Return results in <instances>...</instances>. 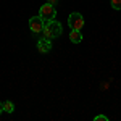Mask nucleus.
Listing matches in <instances>:
<instances>
[{
  "label": "nucleus",
  "instance_id": "1",
  "mask_svg": "<svg viewBox=\"0 0 121 121\" xmlns=\"http://www.w3.org/2000/svg\"><path fill=\"white\" fill-rule=\"evenodd\" d=\"M61 24L55 21V19H50V21H45V24H44V31H42V34H44V37L48 39V40H52V39L58 37L60 34H61Z\"/></svg>",
  "mask_w": 121,
  "mask_h": 121
},
{
  "label": "nucleus",
  "instance_id": "2",
  "mask_svg": "<svg viewBox=\"0 0 121 121\" xmlns=\"http://www.w3.org/2000/svg\"><path fill=\"white\" fill-rule=\"evenodd\" d=\"M39 16L44 19V21H50V19H53L56 16L55 7H53L52 3H45V5H42L40 10H39Z\"/></svg>",
  "mask_w": 121,
  "mask_h": 121
},
{
  "label": "nucleus",
  "instance_id": "3",
  "mask_svg": "<svg viewBox=\"0 0 121 121\" xmlns=\"http://www.w3.org/2000/svg\"><path fill=\"white\" fill-rule=\"evenodd\" d=\"M68 24H69V28L71 31H81L84 26V18L81 13H71L69 15V18H68Z\"/></svg>",
  "mask_w": 121,
  "mask_h": 121
},
{
  "label": "nucleus",
  "instance_id": "4",
  "mask_svg": "<svg viewBox=\"0 0 121 121\" xmlns=\"http://www.w3.org/2000/svg\"><path fill=\"white\" fill-rule=\"evenodd\" d=\"M44 24H45V21L40 18V16H32V18L29 19V29L32 32H36V34L44 31Z\"/></svg>",
  "mask_w": 121,
  "mask_h": 121
},
{
  "label": "nucleus",
  "instance_id": "5",
  "mask_svg": "<svg viewBox=\"0 0 121 121\" xmlns=\"http://www.w3.org/2000/svg\"><path fill=\"white\" fill-rule=\"evenodd\" d=\"M37 50L40 53H48L50 50H52V40H48V39H39L37 42Z\"/></svg>",
  "mask_w": 121,
  "mask_h": 121
},
{
  "label": "nucleus",
  "instance_id": "6",
  "mask_svg": "<svg viewBox=\"0 0 121 121\" xmlns=\"http://www.w3.org/2000/svg\"><path fill=\"white\" fill-rule=\"evenodd\" d=\"M69 40H71L73 44H81V42H82V34H81L79 31H71V32H69Z\"/></svg>",
  "mask_w": 121,
  "mask_h": 121
},
{
  "label": "nucleus",
  "instance_id": "7",
  "mask_svg": "<svg viewBox=\"0 0 121 121\" xmlns=\"http://www.w3.org/2000/svg\"><path fill=\"white\" fill-rule=\"evenodd\" d=\"M2 105H3V112H7V113H13L15 112V105H13L11 100H5Z\"/></svg>",
  "mask_w": 121,
  "mask_h": 121
},
{
  "label": "nucleus",
  "instance_id": "8",
  "mask_svg": "<svg viewBox=\"0 0 121 121\" xmlns=\"http://www.w3.org/2000/svg\"><path fill=\"white\" fill-rule=\"evenodd\" d=\"M112 8L121 10V0H112Z\"/></svg>",
  "mask_w": 121,
  "mask_h": 121
},
{
  "label": "nucleus",
  "instance_id": "9",
  "mask_svg": "<svg viewBox=\"0 0 121 121\" xmlns=\"http://www.w3.org/2000/svg\"><path fill=\"white\" fill-rule=\"evenodd\" d=\"M94 120H95V121H108V118H107L105 115H97Z\"/></svg>",
  "mask_w": 121,
  "mask_h": 121
},
{
  "label": "nucleus",
  "instance_id": "10",
  "mask_svg": "<svg viewBox=\"0 0 121 121\" xmlns=\"http://www.w3.org/2000/svg\"><path fill=\"white\" fill-rule=\"evenodd\" d=\"M3 112V105H2V102H0V113Z\"/></svg>",
  "mask_w": 121,
  "mask_h": 121
}]
</instances>
